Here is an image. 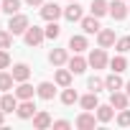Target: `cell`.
<instances>
[{"label":"cell","mask_w":130,"mask_h":130,"mask_svg":"<svg viewBox=\"0 0 130 130\" xmlns=\"http://www.w3.org/2000/svg\"><path fill=\"white\" fill-rule=\"evenodd\" d=\"M0 10H3V3H0Z\"/></svg>","instance_id":"39"},{"label":"cell","mask_w":130,"mask_h":130,"mask_svg":"<svg viewBox=\"0 0 130 130\" xmlns=\"http://www.w3.org/2000/svg\"><path fill=\"white\" fill-rule=\"evenodd\" d=\"M115 48H117V54H127V51H130V36L117 38V41H115Z\"/></svg>","instance_id":"30"},{"label":"cell","mask_w":130,"mask_h":130,"mask_svg":"<svg viewBox=\"0 0 130 130\" xmlns=\"http://www.w3.org/2000/svg\"><path fill=\"white\" fill-rule=\"evenodd\" d=\"M64 18H67L69 23H77V21H82V18H84V13H82V5L77 3V0H69V5L64 8Z\"/></svg>","instance_id":"5"},{"label":"cell","mask_w":130,"mask_h":130,"mask_svg":"<svg viewBox=\"0 0 130 130\" xmlns=\"http://www.w3.org/2000/svg\"><path fill=\"white\" fill-rule=\"evenodd\" d=\"M94 115H97L100 122H110V120L115 117V107H112V105H97V112H94Z\"/></svg>","instance_id":"20"},{"label":"cell","mask_w":130,"mask_h":130,"mask_svg":"<svg viewBox=\"0 0 130 130\" xmlns=\"http://www.w3.org/2000/svg\"><path fill=\"white\" fill-rule=\"evenodd\" d=\"M36 112H38V110H36L33 100H21V102H18V110H15V115H18L21 120H31Z\"/></svg>","instance_id":"7"},{"label":"cell","mask_w":130,"mask_h":130,"mask_svg":"<svg viewBox=\"0 0 130 130\" xmlns=\"http://www.w3.org/2000/svg\"><path fill=\"white\" fill-rule=\"evenodd\" d=\"M67 67H69V72H72V74H82V72H84V69L89 67V61H87L84 56L74 54V56H72V59L67 61Z\"/></svg>","instance_id":"13"},{"label":"cell","mask_w":130,"mask_h":130,"mask_svg":"<svg viewBox=\"0 0 130 130\" xmlns=\"http://www.w3.org/2000/svg\"><path fill=\"white\" fill-rule=\"evenodd\" d=\"M26 3H28L31 8H41V5H43V0H26Z\"/></svg>","instance_id":"36"},{"label":"cell","mask_w":130,"mask_h":130,"mask_svg":"<svg viewBox=\"0 0 130 130\" xmlns=\"http://www.w3.org/2000/svg\"><path fill=\"white\" fill-rule=\"evenodd\" d=\"M10 74H13L15 84H18V82H28V77H31V67L21 61V64H15V67H13V72H10Z\"/></svg>","instance_id":"16"},{"label":"cell","mask_w":130,"mask_h":130,"mask_svg":"<svg viewBox=\"0 0 130 130\" xmlns=\"http://www.w3.org/2000/svg\"><path fill=\"white\" fill-rule=\"evenodd\" d=\"M79 105H82V110H97V105H100V100H97V92H89V94L79 97Z\"/></svg>","instance_id":"23"},{"label":"cell","mask_w":130,"mask_h":130,"mask_svg":"<svg viewBox=\"0 0 130 130\" xmlns=\"http://www.w3.org/2000/svg\"><path fill=\"white\" fill-rule=\"evenodd\" d=\"M51 127H56V130H67V127H72V122H69V120H54Z\"/></svg>","instance_id":"35"},{"label":"cell","mask_w":130,"mask_h":130,"mask_svg":"<svg viewBox=\"0 0 130 130\" xmlns=\"http://www.w3.org/2000/svg\"><path fill=\"white\" fill-rule=\"evenodd\" d=\"M115 41H117V36H115V31H112V28H100V33H97V43H100L102 48L115 46Z\"/></svg>","instance_id":"11"},{"label":"cell","mask_w":130,"mask_h":130,"mask_svg":"<svg viewBox=\"0 0 130 130\" xmlns=\"http://www.w3.org/2000/svg\"><path fill=\"white\" fill-rule=\"evenodd\" d=\"M18 102H21V100H18V94H15V92H5L3 97H0V110L8 115V112L18 110Z\"/></svg>","instance_id":"8"},{"label":"cell","mask_w":130,"mask_h":130,"mask_svg":"<svg viewBox=\"0 0 130 130\" xmlns=\"http://www.w3.org/2000/svg\"><path fill=\"white\" fill-rule=\"evenodd\" d=\"M61 102H64V105H74V102H79V94H77V89H72V87H64V92H61Z\"/></svg>","instance_id":"27"},{"label":"cell","mask_w":130,"mask_h":130,"mask_svg":"<svg viewBox=\"0 0 130 130\" xmlns=\"http://www.w3.org/2000/svg\"><path fill=\"white\" fill-rule=\"evenodd\" d=\"M43 33H46V38L56 41V38L61 36V28H59V23H56V21H48V26L43 28Z\"/></svg>","instance_id":"28"},{"label":"cell","mask_w":130,"mask_h":130,"mask_svg":"<svg viewBox=\"0 0 130 130\" xmlns=\"http://www.w3.org/2000/svg\"><path fill=\"white\" fill-rule=\"evenodd\" d=\"M72 72L69 69H56V74H54V84H59V87H72Z\"/></svg>","instance_id":"19"},{"label":"cell","mask_w":130,"mask_h":130,"mask_svg":"<svg viewBox=\"0 0 130 130\" xmlns=\"http://www.w3.org/2000/svg\"><path fill=\"white\" fill-rule=\"evenodd\" d=\"M13 92L18 94V100H33V92H36V89H33L28 82H18V87H15Z\"/></svg>","instance_id":"22"},{"label":"cell","mask_w":130,"mask_h":130,"mask_svg":"<svg viewBox=\"0 0 130 130\" xmlns=\"http://www.w3.org/2000/svg\"><path fill=\"white\" fill-rule=\"evenodd\" d=\"M87 61H89V67H92V69H105L107 64H110V59H107V54H105L102 46H100V48H92Z\"/></svg>","instance_id":"3"},{"label":"cell","mask_w":130,"mask_h":130,"mask_svg":"<svg viewBox=\"0 0 130 130\" xmlns=\"http://www.w3.org/2000/svg\"><path fill=\"white\" fill-rule=\"evenodd\" d=\"M127 13H130V8L122 3V0H112V3H110V15H112L115 21H125Z\"/></svg>","instance_id":"9"},{"label":"cell","mask_w":130,"mask_h":130,"mask_svg":"<svg viewBox=\"0 0 130 130\" xmlns=\"http://www.w3.org/2000/svg\"><path fill=\"white\" fill-rule=\"evenodd\" d=\"M48 61L54 64V67H64V64L69 61L67 48H51V51H48Z\"/></svg>","instance_id":"15"},{"label":"cell","mask_w":130,"mask_h":130,"mask_svg":"<svg viewBox=\"0 0 130 130\" xmlns=\"http://www.w3.org/2000/svg\"><path fill=\"white\" fill-rule=\"evenodd\" d=\"M28 26H31V21H28V15H23V13H15V15H10V21H8V31H10L13 36H23V33L28 31Z\"/></svg>","instance_id":"1"},{"label":"cell","mask_w":130,"mask_h":130,"mask_svg":"<svg viewBox=\"0 0 130 130\" xmlns=\"http://www.w3.org/2000/svg\"><path fill=\"white\" fill-rule=\"evenodd\" d=\"M13 84H15L13 74H10V72H3V69H0V92H10V89H13Z\"/></svg>","instance_id":"25"},{"label":"cell","mask_w":130,"mask_h":130,"mask_svg":"<svg viewBox=\"0 0 130 130\" xmlns=\"http://www.w3.org/2000/svg\"><path fill=\"white\" fill-rule=\"evenodd\" d=\"M36 94H38L41 100H54V97H56V87H54L51 82H41V84L36 87Z\"/></svg>","instance_id":"18"},{"label":"cell","mask_w":130,"mask_h":130,"mask_svg":"<svg viewBox=\"0 0 130 130\" xmlns=\"http://www.w3.org/2000/svg\"><path fill=\"white\" fill-rule=\"evenodd\" d=\"M61 15H64V8H59L56 3H43L41 5V18L43 21H56Z\"/></svg>","instance_id":"6"},{"label":"cell","mask_w":130,"mask_h":130,"mask_svg":"<svg viewBox=\"0 0 130 130\" xmlns=\"http://www.w3.org/2000/svg\"><path fill=\"white\" fill-rule=\"evenodd\" d=\"M110 105L115 107V110H125L127 105H130V97H127V92H110Z\"/></svg>","instance_id":"14"},{"label":"cell","mask_w":130,"mask_h":130,"mask_svg":"<svg viewBox=\"0 0 130 130\" xmlns=\"http://www.w3.org/2000/svg\"><path fill=\"white\" fill-rule=\"evenodd\" d=\"M3 125H5V112L0 110V127H3Z\"/></svg>","instance_id":"37"},{"label":"cell","mask_w":130,"mask_h":130,"mask_svg":"<svg viewBox=\"0 0 130 130\" xmlns=\"http://www.w3.org/2000/svg\"><path fill=\"white\" fill-rule=\"evenodd\" d=\"M87 87H89V92H100V89H105V79H100V77H89Z\"/></svg>","instance_id":"31"},{"label":"cell","mask_w":130,"mask_h":130,"mask_svg":"<svg viewBox=\"0 0 130 130\" xmlns=\"http://www.w3.org/2000/svg\"><path fill=\"white\" fill-rule=\"evenodd\" d=\"M10 67V54L8 48H0V69H8Z\"/></svg>","instance_id":"34"},{"label":"cell","mask_w":130,"mask_h":130,"mask_svg":"<svg viewBox=\"0 0 130 130\" xmlns=\"http://www.w3.org/2000/svg\"><path fill=\"white\" fill-rule=\"evenodd\" d=\"M69 48H72L74 54L87 51V38H84V36H72V38H69Z\"/></svg>","instance_id":"24"},{"label":"cell","mask_w":130,"mask_h":130,"mask_svg":"<svg viewBox=\"0 0 130 130\" xmlns=\"http://www.w3.org/2000/svg\"><path fill=\"white\" fill-rule=\"evenodd\" d=\"M125 89H127V97H130V82H125Z\"/></svg>","instance_id":"38"},{"label":"cell","mask_w":130,"mask_h":130,"mask_svg":"<svg viewBox=\"0 0 130 130\" xmlns=\"http://www.w3.org/2000/svg\"><path fill=\"white\" fill-rule=\"evenodd\" d=\"M18 10H21V0H3V13L15 15Z\"/></svg>","instance_id":"29"},{"label":"cell","mask_w":130,"mask_h":130,"mask_svg":"<svg viewBox=\"0 0 130 130\" xmlns=\"http://www.w3.org/2000/svg\"><path fill=\"white\" fill-rule=\"evenodd\" d=\"M122 87H125V82L120 79V74H117V72H112V74H107V77H105V89L117 92V89H122Z\"/></svg>","instance_id":"17"},{"label":"cell","mask_w":130,"mask_h":130,"mask_svg":"<svg viewBox=\"0 0 130 130\" xmlns=\"http://www.w3.org/2000/svg\"><path fill=\"white\" fill-rule=\"evenodd\" d=\"M127 8H130V5H127Z\"/></svg>","instance_id":"40"},{"label":"cell","mask_w":130,"mask_h":130,"mask_svg":"<svg viewBox=\"0 0 130 130\" xmlns=\"http://www.w3.org/2000/svg\"><path fill=\"white\" fill-rule=\"evenodd\" d=\"M79 23H82V31H84L87 36H92V33L97 36V33H100V28H102V26H100V18H97V15H87V18H82Z\"/></svg>","instance_id":"10"},{"label":"cell","mask_w":130,"mask_h":130,"mask_svg":"<svg viewBox=\"0 0 130 130\" xmlns=\"http://www.w3.org/2000/svg\"><path fill=\"white\" fill-rule=\"evenodd\" d=\"M43 38H46V33H43V28H38V26H28V31L23 33V41H26V46H41L43 43Z\"/></svg>","instance_id":"2"},{"label":"cell","mask_w":130,"mask_h":130,"mask_svg":"<svg viewBox=\"0 0 130 130\" xmlns=\"http://www.w3.org/2000/svg\"><path fill=\"white\" fill-rule=\"evenodd\" d=\"M89 10H92V15L102 18V15H107V13H110V3H107V0H92Z\"/></svg>","instance_id":"21"},{"label":"cell","mask_w":130,"mask_h":130,"mask_svg":"<svg viewBox=\"0 0 130 130\" xmlns=\"http://www.w3.org/2000/svg\"><path fill=\"white\" fill-rule=\"evenodd\" d=\"M13 43V33L10 31H0V48H10Z\"/></svg>","instance_id":"33"},{"label":"cell","mask_w":130,"mask_h":130,"mask_svg":"<svg viewBox=\"0 0 130 130\" xmlns=\"http://www.w3.org/2000/svg\"><path fill=\"white\" fill-rule=\"evenodd\" d=\"M31 120H33V127H36V130H46V127L54 125V120H51V115H48L46 110H38Z\"/></svg>","instance_id":"12"},{"label":"cell","mask_w":130,"mask_h":130,"mask_svg":"<svg viewBox=\"0 0 130 130\" xmlns=\"http://www.w3.org/2000/svg\"><path fill=\"white\" fill-rule=\"evenodd\" d=\"M110 67H112V72H117V74H120V72H125V69H127V59H125L122 54H117V56H112V59H110Z\"/></svg>","instance_id":"26"},{"label":"cell","mask_w":130,"mask_h":130,"mask_svg":"<svg viewBox=\"0 0 130 130\" xmlns=\"http://www.w3.org/2000/svg\"><path fill=\"white\" fill-rule=\"evenodd\" d=\"M117 125H120V127H130V110H127V107L117 112Z\"/></svg>","instance_id":"32"},{"label":"cell","mask_w":130,"mask_h":130,"mask_svg":"<svg viewBox=\"0 0 130 130\" xmlns=\"http://www.w3.org/2000/svg\"><path fill=\"white\" fill-rule=\"evenodd\" d=\"M97 122H100V120H97V115H94L92 110H84V112L77 117V122H74V125H77L79 130H94V125H97Z\"/></svg>","instance_id":"4"}]
</instances>
